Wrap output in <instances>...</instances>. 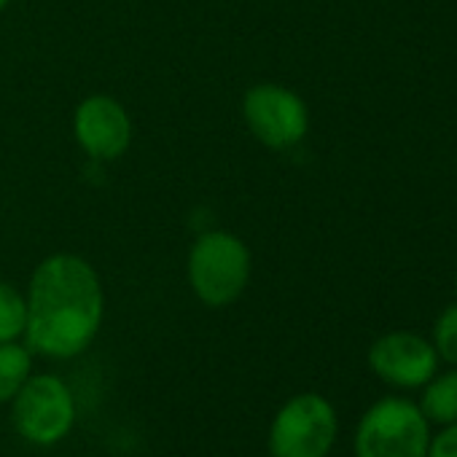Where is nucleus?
<instances>
[{"label": "nucleus", "mask_w": 457, "mask_h": 457, "mask_svg": "<svg viewBox=\"0 0 457 457\" xmlns=\"http://www.w3.org/2000/svg\"><path fill=\"white\" fill-rule=\"evenodd\" d=\"M430 345H433L438 361L457 366V302L438 312V318L433 323Z\"/></svg>", "instance_id": "f8f14e48"}, {"label": "nucleus", "mask_w": 457, "mask_h": 457, "mask_svg": "<svg viewBox=\"0 0 457 457\" xmlns=\"http://www.w3.org/2000/svg\"><path fill=\"white\" fill-rule=\"evenodd\" d=\"M337 409L320 393H299L280 406L270 428L272 457H328L337 441Z\"/></svg>", "instance_id": "20e7f679"}, {"label": "nucleus", "mask_w": 457, "mask_h": 457, "mask_svg": "<svg viewBox=\"0 0 457 457\" xmlns=\"http://www.w3.org/2000/svg\"><path fill=\"white\" fill-rule=\"evenodd\" d=\"M30 350L46 358H76L97 337L105 315V291L95 267L76 253L44 259L28 288Z\"/></svg>", "instance_id": "f257e3e1"}, {"label": "nucleus", "mask_w": 457, "mask_h": 457, "mask_svg": "<svg viewBox=\"0 0 457 457\" xmlns=\"http://www.w3.org/2000/svg\"><path fill=\"white\" fill-rule=\"evenodd\" d=\"M28 328V299L0 280V342H20Z\"/></svg>", "instance_id": "9b49d317"}, {"label": "nucleus", "mask_w": 457, "mask_h": 457, "mask_svg": "<svg viewBox=\"0 0 457 457\" xmlns=\"http://www.w3.org/2000/svg\"><path fill=\"white\" fill-rule=\"evenodd\" d=\"M430 422L414 401L382 398L355 430V457H428Z\"/></svg>", "instance_id": "7ed1b4c3"}, {"label": "nucleus", "mask_w": 457, "mask_h": 457, "mask_svg": "<svg viewBox=\"0 0 457 457\" xmlns=\"http://www.w3.org/2000/svg\"><path fill=\"white\" fill-rule=\"evenodd\" d=\"M417 406L428 422H436L441 428L457 422V369L444 374L436 371L422 385V398Z\"/></svg>", "instance_id": "1a4fd4ad"}, {"label": "nucleus", "mask_w": 457, "mask_h": 457, "mask_svg": "<svg viewBox=\"0 0 457 457\" xmlns=\"http://www.w3.org/2000/svg\"><path fill=\"white\" fill-rule=\"evenodd\" d=\"M428 457H457V422L444 425L436 436H430Z\"/></svg>", "instance_id": "ddd939ff"}, {"label": "nucleus", "mask_w": 457, "mask_h": 457, "mask_svg": "<svg viewBox=\"0 0 457 457\" xmlns=\"http://www.w3.org/2000/svg\"><path fill=\"white\" fill-rule=\"evenodd\" d=\"M243 119L251 135L267 148L286 151L310 132L307 103L283 84H256L243 97Z\"/></svg>", "instance_id": "423d86ee"}, {"label": "nucleus", "mask_w": 457, "mask_h": 457, "mask_svg": "<svg viewBox=\"0 0 457 457\" xmlns=\"http://www.w3.org/2000/svg\"><path fill=\"white\" fill-rule=\"evenodd\" d=\"M33 374L30 350L20 342H0V403H9Z\"/></svg>", "instance_id": "9d476101"}, {"label": "nucleus", "mask_w": 457, "mask_h": 457, "mask_svg": "<svg viewBox=\"0 0 457 457\" xmlns=\"http://www.w3.org/2000/svg\"><path fill=\"white\" fill-rule=\"evenodd\" d=\"M12 420L25 441L36 446H54L76 422L73 393L54 374H30L12 398Z\"/></svg>", "instance_id": "39448f33"}, {"label": "nucleus", "mask_w": 457, "mask_h": 457, "mask_svg": "<svg viewBox=\"0 0 457 457\" xmlns=\"http://www.w3.org/2000/svg\"><path fill=\"white\" fill-rule=\"evenodd\" d=\"M438 355L430 339L414 331H387L369 347L371 371L395 387H422L438 371Z\"/></svg>", "instance_id": "0eeeda50"}, {"label": "nucleus", "mask_w": 457, "mask_h": 457, "mask_svg": "<svg viewBox=\"0 0 457 457\" xmlns=\"http://www.w3.org/2000/svg\"><path fill=\"white\" fill-rule=\"evenodd\" d=\"M188 286L207 307L235 304L251 283V251L232 232H204L188 251Z\"/></svg>", "instance_id": "f03ea898"}, {"label": "nucleus", "mask_w": 457, "mask_h": 457, "mask_svg": "<svg viewBox=\"0 0 457 457\" xmlns=\"http://www.w3.org/2000/svg\"><path fill=\"white\" fill-rule=\"evenodd\" d=\"M73 132L84 154L95 162L121 159L132 145V119L111 95H92L81 100L73 116Z\"/></svg>", "instance_id": "6e6552de"}, {"label": "nucleus", "mask_w": 457, "mask_h": 457, "mask_svg": "<svg viewBox=\"0 0 457 457\" xmlns=\"http://www.w3.org/2000/svg\"><path fill=\"white\" fill-rule=\"evenodd\" d=\"M6 6H9V0H0V12H4Z\"/></svg>", "instance_id": "4468645a"}, {"label": "nucleus", "mask_w": 457, "mask_h": 457, "mask_svg": "<svg viewBox=\"0 0 457 457\" xmlns=\"http://www.w3.org/2000/svg\"><path fill=\"white\" fill-rule=\"evenodd\" d=\"M454 296H457V270H454Z\"/></svg>", "instance_id": "2eb2a0df"}]
</instances>
